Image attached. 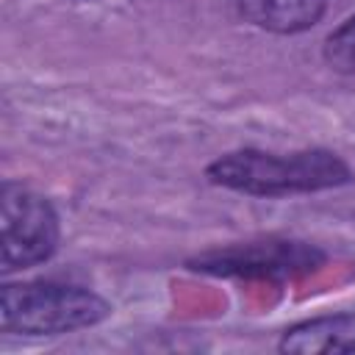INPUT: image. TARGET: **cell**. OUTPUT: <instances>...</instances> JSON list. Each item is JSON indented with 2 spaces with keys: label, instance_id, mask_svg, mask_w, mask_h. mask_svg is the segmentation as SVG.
Here are the masks:
<instances>
[{
  "label": "cell",
  "instance_id": "8992f818",
  "mask_svg": "<svg viewBox=\"0 0 355 355\" xmlns=\"http://www.w3.org/2000/svg\"><path fill=\"white\" fill-rule=\"evenodd\" d=\"M324 55L338 72H355V14L330 33Z\"/></svg>",
  "mask_w": 355,
  "mask_h": 355
},
{
  "label": "cell",
  "instance_id": "5b68a950",
  "mask_svg": "<svg viewBox=\"0 0 355 355\" xmlns=\"http://www.w3.org/2000/svg\"><path fill=\"white\" fill-rule=\"evenodd\" d=\"M244 19L275 33H297L319 22L324 0H239Z\"/></svg>",
  "mask_w": 355,
  "mask_h": 355
},
{
  "label": "cell",
  "instance_id": "3957f363",
  "mask_svg": "<svg viewBox=\"0 0 355 355\" xmlns=\"http://www.w3.org/2000/svg\"><path fill=\"white\" fill-rule=\"evenodd\" d=\"M0 233L3 269H22L53 255L58 219L44 197L25 186L6 183L0 191Z\"/></svg>",
  "mask_w": 355,
  "mask_h": 355
},
{
  "label": "cell",
  "instance_id": "6da1fadb",
  "mask_svg": "<svg viewBox=\"0 0 355 355\" xmlns=\"http://www.w3.org/2000/svg\"><path fill=\"white\" fill-rule=\"evenodd\" d=\"M208 178L219 186L250 191V194H288V191H316L338 186L349 178V169L330 153H297V155H269V153H230L211 164Z\"/></svg>",
  "mask_w": 355,
  "mask_h": 355
},
{
  "label": "cell",
  "instance_id": "7a4b0ae2",
  "mask_svg": "<svg viewBox=\"0 0 355 355\" xmlns=\"http://www.w3.org/2000/svg\"><path fill=\"white\" fill-rule=\"evenodd\" d=\"M0 319L6 333L53 336L89 327L108 316V305L83 288L53 283H14L3 288Z\"/></svg>",
  "mask_w": 355,
  "mask_h": 355
},
{
  "label": "cell",
  "instance_id": "277c9868",
  "mask_svg": "<svg viewBox=\"0 0 355 355\" xmlns=\"http://www.w3.org/2000/svg\"><path fill=\"white\" fill-rule=\"evenodd\" d=\"M280 349L291 355L355 352V313H338V316L302 322L283 336Z\"/></svg>",
  "mask_w": 355,
  "mask_h": 355
}]
</instances>
